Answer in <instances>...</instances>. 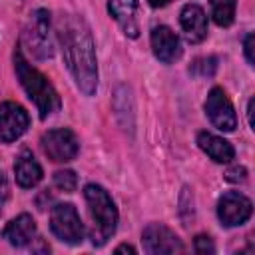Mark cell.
Returning a JSON list of instances; mask_svg holds the SVG:
<instances>
[{"instance_id":"cell-1","label":"cell","mask_w":255,"mask_h":255,"mask_svg":"<svg viewBox=\"0 0 255 255\" xmlns=\"http://www.w3.org/2000/svg\"><path fill=\"white\" fill-rule=\"evenodd\" d=\"M56 34L62 46L64 60L78 88L92 96L98 90V64L94 40L88 24L76 14H62L56 20Z\"/></svg>"},{"instance_id":"cell-2","label":"cell","mask_w":255,"mask_h":255,"mask_svg":"<svg viewBox=\"0 0 255 255\" xmlns=\"http://www.w3.org/2000/svg\"><path fill=\"white\" fill-rule=\"evenodd\" d=\"M14 68H16V76L22 84V88L26 90L28 98L36 104L40 118H48L52 114H56L60 110V96L54 90V86L48 82V78L44 74H40L36 68H32L28 64V60L22 56L20 50L14 52Z\"/></svg>"},{"instance_id":"cell-3","label":"cell","mask_w":255,"mask_h":255,"mask_svg":"<svg viewBox=\"0 0 255 255\" xmlns=\"http://www.w3.org/2000/svg\"><path fill=\"white\" fill-rule=\"evenodd\" d=\"M84 197L88 203V211L92 217V243L94 245H104L118 227V209L112 201V197L108 195V191L102 185L90 183L84 187Z\"/></svg>"},{"instance_id":"cell-4","label":"cell","mask_w":255,"mask_h":255,"mask_svg":"<svg viewBox=\"0 0 255 255\" xmlns=\"http://www.w3.org/2000/svg\"><path fill=\"white\" fill-rule=\"evenodd\" d=\"M50 229L52 233L70 245H78L84 239V225L82 219L72 203H58L50 211Z\"/></svg>"},{"instance_id":"cell-5","label":"cell","mask_w":255,"mask_h":255,"mask_svg":"<svg viewBox=\"0 0 255 255\" xmlns=\"http://www.w3.org/2000/svg\"><path fill=\"white\" fill-rule=\"evenodd\" d=\"M24 42L28 50L38 58H52V40H50V14L44 8H38L30 14V20L24 28Z\"/></svg>"},{"instance_id":"cell-6","label":"cell","mask_w":255,"mask_h":255,"mask_svg":"<svg viewBox=\"0 0 255 255\" xmlns=\"http://www.w3.org/2000/svg\"><path fill=\"white\" fill-rule=\"evenodd\" d=\"M40 143H42V151L48 155V159L60 161V163L62 161H72L80 151L78 137L74 135L72 129H66V128L46 131L42 135Z\"/></svg>"},{"instance_id":"cell-7","label":"cell","mask_w":255,"mask_h":255,"mask_svg":"<svg viewBox=\"0 0 255 255\" xmlns=\"http://www.w3.org/2000/svg\"><path fill=\"white\" fill-rule=\"evenodd\" d=\"M253 213V205L251 201L239 193V191H227L219 197V203H217V215H219V221L225 225V227H237V225H243Z\"/></svg>"},{"instance_id":"cell-8","label":"cell","mask_w":255,"mask_h":255,"mask_svg":"<svg viewBox=\"0 0 255 255\" xmlns=\"http://www.w3.org/2000/svg\"><path fill=\"white\" fill-rule=\"evenodd\" d=\"M205 114H207L209 122L221 131H233L237 128L235 110L221 88H213L209 92L207 102H205Z\"/></svg>"},{"instance_id":"cell-9","label":"cell","mask_w":255,"mask_h":255,"mask_svg":"<svg viewBox=\"0 0 255 255\" xmlns=\"http://www.w3.org/2000/svg\"><path fill=\"white\" fill-rule=\"evenodd\" d=\"M141 241H143V249L147 253H153V255H159V253H181L183 251L181 239L169 227H165L161 223H149L143 229Z\"/></svg>"},{"instance_id":"cell-10","label":"cell","mask_w":255,"mask_h":255,"mask_svg":"<svg viewBox=\"0 0 255 255\" xmlns=\"http://www.w3.org/2000/svg\"><path fill=\"white\" fill-rule=\"evenodd\" d=\"M30 118L28 112L16 102L0 104V139L10 143L16 141L28 129Z\"/></svg>"},{"instance_id":"cell-11","label":"cell","mask_w":255,"mask_h":255,"mask_svg":"<svg viewBox=\"0 0 255 255\" xmlns=\"http://www.w3.org/2000/svg\"><path fill=\"white\" fill-rule=\"evenodd\" d=\"M151 50L155 58L163 64H171L181 56L179 38L167 26H155L151 30Z\"/></svg>"},{"instance_id":"cell-12","label":"cell","mask_w":255,"mask_h":255,"mask_svg":"<svg viewBox=\"0 0 255 255\" xmlns=\"http://www.w3.org/2000/svg\"><path fill=\"white\" fill-rule=\"evenodd\" d=\"M179 24L183 28V34L187 42L197 44L205 40L207 36V16L197 4H185L179 14Z\"/></svg>"},{"instance_id":"cell-13","label":"cell","mask_w":255,"mask_h":255,"mask_svg":"<svg viewBox=\"0 0 255 255\" xmlns=\"http://www.w3.org/2000/svg\"><path fill=\"white\" fill-rule=\"evenodd\" d=\"M108 10L112 18L122 26V30L129 38L139 36V26H137V0H110Z\"/></svg>"},{"instance_id":"cell-14","label":"cell","mask_w":255,"mask_h":255,"mask_svg":"<svg viewBox=\"0 0 255 255\" xmlns=\"http://www.w3.org/2000/svg\"><path fill=\"white\" fill-rule=\"evenodd\" d=\"M2 237L14 247H26L36 237V223L28 213H22L4 227Z\"/></svg>"},{"instance_id":"cell-15","label":"cell","mask_w":255,"mask_h":255,"mask_svg":"<svg viewBox=\"0 0 255 255\" xmlns=\"http://www.w3.org/2000/svg\"><path fill=\"white\" fill-rule=\"evenodd\" d=\"M14 173H16V181L20 187H34L40 179H42V167L36 161V157L32 155L30 149H22L20 155L16 157L14 163Z\"/></svg>"},{"instance_id":"cell-16","label":"cell","mask_w":255,"mask_h":255,"mask_svg":"<svg viewBox=\"0 0 255 255\" xmlns=\"http://www.w3.org/2000/svg\"><path fill=\"white\" fill-rule=\"evenodd\" d=\"M197 143H199V147H201L213 161H217V163H229V161L235 157L233 145H231L227 139H223V137H219V135H215V133L201 131V133L197 135Z\"/></svg>"},{"instance_id":"cell-17","label":"cell","mask_w":255,"mask_h":255,"mask_svg":"<svg viewBox=\"0 0 255 255\" xmlns=\"http://www.w3.org/2000/svg\"><path fill=\"white\" fill-rule=\"evenodd\" d=\"M237 0H211V16L217 26H231Z\"/></svg>"},{"instance_id":"cell-18","label":"cell","mask_w":255,"mask_h":255,"mask_svg":"<svg viewBox=\"0 0 255 255\" xmlns=\"http://www.w3.org/2000/svg\"><path fill=\"white\" fill-rule=\"evenodd\" d=\"M54 185L60 189V191H74L76 185H78V175L72 171V169H60L54 173Z\"/></svg>"},{"instance_id":"cell-19","label":"cell","mask_w":255,"mask_h":255,"mask_svg":"<svg viewBox=\"0 0 255 255\" xmlns=\"http://www.w3.org/2000/svg\"><path fill=\"white\" fill-rule=\"evenodd\" d=\"M215 68H217V60L213 56H207V58H197L189 72L195 74V76H201V78H207V76H213L215 74Z\"/></svg>"},{"instance_id":"cell-20","label":"cell","mask_w":255,"mask_h":255,"mask_svg":"<svg viewBox=\"0 0 255 255\" xmlns=\"http://www.w3.org/2000/svg\"><path fill=\"white\" fill-rule=\"evenodd\" d=\"M193 249H195L197 253L205 255V253H213V251H215V245H213L211 237H207V235H197L195 241H193Z\"/></svg>"},{"instance_id":"cell-21","label":"cell","mask_w":255,"mask_h":255,"mask_svg":"<svg viewBox=\"0 0 255 255\" xmlns=\"http://www.w3.org/2000/svg\"><path fill=\"white\" fill-rule=\"evenodd\" d=\"M225 179L231 181V183H239V181H245L247 179V169L243 165H235V167H229L225 171Z\"/></svg>"},{"instance_id":"cell-22","label":"cell","mask_w":255,"mask_h":255,"mask_svg":"<svg viewBox=\"0 0 255 255\" xmlns=\"http://www.w3.org/2000/svg\"><path fill=\"white\" fill-rule=\"evenodd\" d=\"M8 195H10V187H8V179H6V175L0 171V209L4 207V203H6V199H8Z\"/></svg>"},{"instance_id":"cell-23","label":"cell","mask_w":255,"mask_h":255,"mask_svg":"<svg viewBox=\"0 0 255 255\" xmlns=\"http://www.w3.org/2000/svg\"><path fill=\"white\" fill-rule=\"evenodd\" d=\"M253 40H255L253 34H247V36H245V58H247L249 64L255 62V58H253Z\"/></svg>"},{"instance_id":"cell-24","label":"cell","mask_w":255,"mask_h":255,"mask_svg":"<svg viewBox=\"0 0 255 255\" xmlns=\"http://www.w3.org/2000/svg\"><path fill=\"white\" fill-rule=\"evenodd\" d=\"M253 100H249V106H247V118H249V126L253 128Z\"/></svg>"},{"instance_id":"cell-25","label":"cell","mask_w":255,"mask_h":255,"mask_svg":"<svg viewBox=\"0 0 255 255\" xmlns=\"http://www.w3.org/2000/svg\"><path fill=\"white\" fill-rule=\"evenodd\" d=\"M124 251H128V253H135V249H133L131 245H120V247H116V253H124Z\"/></svg>"},{"instance_id":"cell-26","label":"cell","mask_w":255,"mask_h":255,"mask_svg":"<svg viewBox=\"0 0 255 255\" xmlns=\"http://www.w3.org/2000/svg\"><path fill=\"white\" fill-rule=\"evenodd\" d=\"M147 2H149V4L153 6V8H161V6H165V4H169L171 0H147Z\"/></svg>"}]
</instances>
